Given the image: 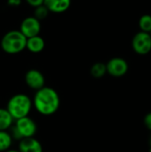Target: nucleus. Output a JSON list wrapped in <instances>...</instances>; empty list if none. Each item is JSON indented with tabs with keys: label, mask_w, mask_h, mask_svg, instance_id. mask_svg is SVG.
Segmentation results:
<instances>
[{
	"label": "nucleus",
	"mask_w": 151,
	"mask_h": 152,
	"mask_svg": "<svg viewBox=\"0 0 151 152\" xmlns=\"http://www.w3.org/2000/svg\"><path fill=\"white\" fill-rule=\"evenodd\" d=\"M20 152H43L41 143L35 138H23L20 142L19 145Z\"/></svg>",
	"instance_id": "10"
},
{
	"label": "nucleus",
	"mask_w": 151,
	"mask_h": 152,
	"mask_svg": "<svg viewBox=\"0 0 151 152\" xmlns=\"http://www.w3.org/2000/svg\"><path fill=\"white\" fill-rule=\"evenodd\" d=\"M107 72L115 77H120L125 76L128 71V63L122 58H112L106 64Z\"/></svg>",
	"instance_id": "7"
},
{
	"label": "nucleus",
	"mask_w": 151,
	"mask_h": 152,
	"mask_svg": "<svg viewBox=\"0 0 151 152\" xmlns=\"http://www.w3.org/2000/svg\"><path fill=\"white\" fill-rule=\"evenodd\" d=\"M150 37H151V31H150Z\"/></svg>",
	"instance_id": "22"
},
{
	"label": "nucleus",
	"mask_w": 151,
	"mask_h": 152,
	"mask_svg": "<svg viewBox=\"0 0 151 152\" xmlns=\"http://www.w3.org/2000/svg\"><path fill=\"white\" fill-rule=\"evenodd\" d=\"M107 73L106 64L102 62H97L91 68V75L95 78H101Z\"/></svg>",
	"instance_id": "14"
},
{
	"label": "nucleus",
	"mask_w": 151,
	"mask_h": 152,
	"mask_svg": "<svg viewBox=\"0 0 151 152\" xmlns=\"http://www.w3.org/2000/svg\"><path fill=\"white\" fill-rule=\"evenodd\" d=\"M34 12H35L34 17L36 18L38 20H43V19H44V18L47 17V15L49 13V11H48V9L44 4H42L40 6L36 7Z\"/></svg>",
	"instance_id": "16"
},
{
	"label": "nucleus",
	"mask_w": 151,
	"mask_h": 152,
	"mask_svg": "<svg viewBox=\"0 0 151 152\" xmlns=\"http://www.w3.org/2000/svg\"><path fill=\"white\" fill-rule=\"evenodd\" d=\"M150 148H151V137L150 139Z\"/></svg>",
	"instance_id": "21"
},
{
	"label": "nucleus",
	"mask_w": 151,
	"mask_h": 152,
	"mask_svg": "<svg viewBox=\"0 0 151 152\" xmlns=\"http://www.w3.org/2000/svg\"><path fill=\"white\" fill-rule=\"evenodd\" d=\"M12 138L6 131H0V151H6L12 145Z\"/></svg>",
	"instance_id": "13"
},
{
	"label": "nucleus",
	"mask_w": 151,
	"mask_h": 152,
	"mask_svg": "<svg viewBox=\"0 0 151 152\" xmlns=\"http://www.w3.org/2000/svg\"><path fill=\"white\" fill-rule=\"evenodd\" d=\"M144 125L145 126L151 131V112L148 113L144 117Z\"/></svg>",
	"instance_id": "18"
},
{
	"label": "nucleus",
	"mask_w": 151,
	"mask_h": 152,
	"mask_svg": "<svg viewBox=\"0 0 151 152\" xmlns=\"http://www.w3.org/2000/svg\"><path fill=\"white\" fill-rule=\"evenodd\" d=\"M26 2L29 5H31V6H33L35 8L37 7V6H40V5L44 4V0H26Z\"/></svg>",
	"instance_id": "17"
},
{
	"label": "nucleus",
	"mask_w": 151,
	"mask_h": 152,
	"mask_svg": "<svg viewBox=\"0 0 151 152\" xmlns=\"http://www.w3.org/2000/svg\"><path fill=\"white\" fill-rule=\"evenodd\" d=\"M139 26L142 29V31L150 33L151 31V15L150 14H144L140 18L139 20Z\"/></svg>",
	"instance_id": "15"
},
{
	"label": "nucleus",
	"mask_w": 151,
	"mask_h": 152,
	"mask_svg": "<svg viewBox=\"0 0 151 152\" xmlns=\"http://www.w3.org/2000/svg\"><path fill=\"white\" fill-rule=\"evenodd\" d=\"M7 3L11 6H19L21 3V0H7Z\"/></svg>",
	"instance_id": "19"
},
{
	"label": "nucleus",
	"mask_w": 151,
	"mask_h": 152,
	"mask_svg": "<svg viewBox=\"0 0 151 152\" xmlns=\"http://www.w3.org/2000/svg\"><path fill=\"white\" fill-rule=\"evenodd\" d=\"M41 30V24L40 20H38L34 16L25 18L20 27V31L27 37H32L35 36H38Z\"/></svg>",
	"instance_id": "6"
},
{
	"label": "nucleus",
	"mask_w": 151,
	"mask_h": 152,
	"mask_svg": "<svg viewBox=\"0 0 151 152\" xmlns=\"http://www.w3.org/2000/svg\"><path fill=\"white\" fill-rule=\"evenodd\" d=\"M71 4V0H44V5L49 12L61 13L67 11Z\"/></svg>",
	"instance_id": "9"
},
{
	"label": "nucleus",
	"mask_w": 151,
	"mask_h": 152,
	"mask_svg": "<svg viewBox=\"0 0 151 152\" xmlns=\"http://www.w3.org/2000/svg\"><path fill=\"white\" fill-rule=\"evenodd\" d=\"M5 152H20L19 151H15V150H8V151H6Z\"/></svg>",
	"instance_id": "20"
},
{
	"label": "nucleus",
	"mask_w": 151,
	"mask_h": 152,
	"mask_svg": "<svg viewBox=\"0 0 151 152\" xmlns=\"http://www.w3.org/2000/svg\"><path fill=\"white\" fill-rule=\"evenodd\" d=\"M25 82L34 90H39L44 86V77L37 69H30L25 75Z\"/></svg>",
	"instance_id": "8"
},
{
	"label": "nucleus",
	"mask_w": 151,
	"mask_h": 152,
	"mask_svg": "<svg viewBox=\"0 0 151 152\" xmlns=\"http://www.w3.org/2000/svg\"><path fill=\"white\" fill-rule=\"evenodd\" d=\"M132 46L133 51L141 55H145L151 51V37L150 33L140 31L134 35Z\"/></svg>",
	"instance_id": "4"
},
{
	"label": "nucleus",
	"mask_w": 151,
	"mask_h": 152,
	"mask_svg": "<svg viewBox=\"0 0 151 152\" xmlns=\"http://www.w3.org/2000/svg\"><path fill=\"white\" fill-rule=\"evenodd\" d=\"M27 37L20 30H11L1 39V48L9 54H16L26 48Z\"/></svg>",
	"instance_id": "3"
},
{
	"label": "nucleus",
	"mask_w": 151,
	"mask_h": 152,
	"mask_svg": "<svg viewBox=\"0 0 151 152\" xmlns=\"http://www.w3.org/2000/svg\"><path fill=\"white\" fill-rule=\"evenodd\" d=\"M13 118L6 109H0V131L7 130L12 124Z\"/></svg>",
	"instance_id": "12"
},
{
	"label": "nucleus",
	"mask_w": 151,
	"mask_h": 152,
	"mask_svg": "<svg viewBox=\"0 0 151 152\" xmlns=\"http://www.w3.org/2000/svg\"><path fill=\"white\" fill-rule=\"evenodd\" d=\"M14 129L20 135V139L33 137L36 133V125L33 119L28 117H24L16 120Z\"/></svg>",
	"instance_id": "5"
},
{
	"label": "nucleus",
	"mask_w": 151,
	"mask_h": 152,
	"mask_svg": "<svg viewBox=\"0 0 151 152\" xmlns=\"http://www.w3.org/2000/svg\"><path fill=\"white\" fill-rule=\"evenodd\" d=\"M44 45H45L44 40L39 35L27 38L26 48L33 53H38L42 52L44 48Z\"/></svg>",
	"instance_id": "11"
},
{
	"label": "nucleus",
	"mask_w": 151,
	"mask_h": 152,
	"mask_svg": "<svg viewBox=\"0 0 151 152\" xmlns=\"http://www.w3.org/2000/svg\"><path fill=\"white\" fill-rule=\"evenodd\" d=\"M60 103L61 101L58 93L54 89L45 86L36 91L33 101L36 110L44 116L55 113L60 107Z\"/></svg>",
	"instance_id": "1"
},
{
	"label": "nucleus",
	"mask_w": 151,
	"mask_h": 152,
	"mask_svg": "<svg viewBox=\"0 0 151 152\" xmlns=\"http://www.w3.org/2000/svg\"><path fill=\"white\" fill-rule=\"evenodd\" d=\"M32 101L30 98L23 94H18L13 95L7 103L6 110L12 117L13 119H20L24 117H28L32 108Z\"/></svg>",
	"instance_id": "2"
}]
</instances>
